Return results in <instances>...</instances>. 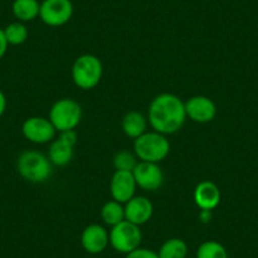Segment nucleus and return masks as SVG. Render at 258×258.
Segmentation results:
<instances>
[{
    "label": "nucleus",
    "mask_w": 258,
    "mask_h": 258,
    "mask_svg": "<svg viewBox=\"0 0 258 258\" xmlns=\"http://www.w3.org/2000/svg\"><path fill=\"white\" fill-rule=\"evenodd\" d=\"M186 118L185 103L175 94H160L150 104L148 120L153 131L161 135L167 136L178 132Z\"/></svg>",
    "instance_id": "f257e3e1"
},
{
    "label": "nucleus",
    "mask_w": 258,
    "mask_h": 258,
    "mask_svg": "<svg viewBox=\"0 0 258 258\" xmlns=\"http://www.w3.org/2000/svg\"><path fill=\"white\" fill-rule=\"evenodd\" d=\"M18 172L24 180L33 183L46 182L52 173V163L46 155L38 151H26L17 162Z\"/></svg>",
    "instance_id": "f03ea898"
},
{
    "label": "nucleus",
    "mask_w": 258,
    "mask_h": 258,
    "mask_svg": "<svg viewBox=\"0 0 258 258\" xmlns=\"http://www.w3.org/2000/svg\"><path fill=\"white\" fill-rule=\"evenodd\" d=\"M135 153L143 162L158 163L170 153V142L165 135L152 131L135 140Z\"/></svg>",
    "instance_id": "7ed1b4c3"
},
{
    "label": "nucleus",
    "mask_w": 258,
    "mask_h": 258,
    "mask_svg": "<svg viewBox=\"0 0 258 258\" xmlns=\"http://www.w3.org/2000/svg\"><path fill=\"white\" fill-rule=\"evenodd\" d=\"M73 80L83 90L94 89L103 76V63L96 56L90 53L81 54L73 64Z\"/></svg>",
    "instance_id": "20e7f679"
},
{
    "label": "nucleus",
    "mask_w": 258,
    "mask_h": 258,
    "mask_svg": "<svg viewBox=\"0 0 258 258\" xmlns=\"http://www.w3.org/2000/svg\"><path fill=\"white\" fill-rule=\"evenodd\" d=\"M83 118V109L76 100L63 98L57 100L49 110V120L57 132L75 129Z\"/></svg>",
    "instance_id": "39448f33"
},
{
    "label": "nucleus",
    "mask_w": 258,
    "mask_h": 258,
    "mask_svg": "<svg viewBox=\"0 0 258 258\" xmlns=\"http://www.w3.org/2000/svg\"><path fill=\"white\" fill-rule=\"evenodd\" d=\"M142 232L140 225H136L128 220H123L119 224L111 227L109 232V244L119 253L128 254L132 250L141 247Z\"/></svg>",
    "instance_id": "423d86ee"
},
{
    "label": "nucleus",
    "mask_w": 258,
    "mask_h": 258,
    "mask_svg": "<svg viewBox=\"0 0 258 258\" xmlns=\"http://www.w3.org/2000/svg\"><path fill=\"white\" fill-rule=\"evenodd\" d=\"M74 14L71 0H43L39 9V18L49 27H61L70 22Z\"/></svg>",
    "instance_id": "0eeeda50"
},
{
    "label": "nucleus",
    "mask_w": 258,
    "mask_h": 258,
    "mask_svg": "<svg viewBox=\"0 0 258 258\" xmlns=\"http://www.w3.org/2000/svg\"><path fill=\"white\" fill-rule=\"evenodd\" d=\"M23 136L32 143L44 145L49 143L56 137V128L51 120L43 116H31L26 119L22 125Z\"/></svg>",
    "instance_id": "6e6552de"
},
{
    "label": "nucleus",
    "mask_w": 258,
    "mask_h": 258,
    "mask_svg": "<svg viewBox=\"0 0 258 258\" xmlns=\"http://www.w3.org/2000/svg\"><path fill=\"white\" fill-rule=\"evenodd\" d=\"M137 186L146 191H156L162 186L165 175L158 163L140 161L132 171Z\"/></svg>",
    "instance_id": "1a4fd4ad"
},
{
    "label": "nucleus",
    "mask_w": 258,
    "mask_h": 258,
    "mask_svg": "<svg viewBox=\"0 0 258 258\" xmlns=\"http://www.w3.org/2000/svg\"><path fill=\"white\" fill-rule=\"evenodd\" d=\"M137 182L131 171H115L110 180V194L113 200L125 204L136 197Z\"/></svg>",
    "instance_id": "9d476101"
},
{
    "label": "nucleus",
    "mask_w": 258,
    "mask_h": 258,
    "mask_svg": "<svg viewBox=\"0 0 258 258\" xmlns=\"http://www.w3.org/2000/svg\"><path fill=\"white\" fill-rule=\"evenodd\" d=\"M186 116L197 123H209L217 115V106L210 98L195 95L185 103Z\"/></svg>",
    "instance_id": "9b49d317"
},
{
    "label": "nucleus",
    "mask_w": 258,
    "mask_h": 258,
    "mask_svg": "<svg viewBox=\"0 0 258 258\" xmlns=\"http://www.w3.org/2000/svg\"><path fill=\"white\" fill-rule=\"evenodd\" d=\"M81 245L90 254H99L109 245V232L100 224H90L83 230Z\"/></svg>",
    "instance_id": "f8f14e48"
},
{
    "label": "nucleus",
    "mask_w": 258,
    "mask_h": 258,
    "mask_svg": "<svg viewBox=\"0 0 258 258\" xmlns=\"http://www.w3.org/2000/svg\"><path fill=\"white\" fill-rule=\"evenodd\" d=\"M125 220L136 225H143L150 222L153 215V205L146 197H133L124 207Z\"/></svg>",
    "instance_id": "ddd939ff"
},
{
    "label": "nucleus",
    "mask_w": 258,
    "mask_h": 258,
    "mask_svg": "<svg viewBox=\"0 0 258 258\" xmlns=\"http://www.w3.org/2000/svg\"><path fill=\"white\" fill-rule=\"evenodd\" d=\"M220 199H222V194H220L219 187L212 181H202L198 183L194 191L195 204L202 210L212 212L220 204Z\"/></svg>",
    "instance_id": "4468645a"
},
{
    "label": "nucleus",
    "mask_w": 258,
    "mask_h": 258,
    "mask_svg": "<svg viewBox=\"0 0 258 258\" xmlns=\"http://www.w3.org/2000/svg\"><path fill=\"white\" fill-rule=\"evenodd\" d=\"M121 129L129 138H138L147 132V118L140 111H129L121 120Z\"/></svg>",
    "instance_id": "2eb2a0df"
},
{
    "label": "nucleus",
    "mask_w": 258,
    "mask_h": 258,
    "mask_svg": "<svg viewBox=\"0 0 258 258\" xmlns=\"http://www.w3.org/2000/svg\"><path fill=\"white\" fill-rule=\"evenodd\" d=\"M39 9L41 3L38 0H14L12 6L13 16L22 23L34 21L39 17Z\"/></svg>",
    "instance_id": "dca6fc26"
},
{
    "label": "nucleus",
    "mask_w": 258,
    "mask_h": 258,
    "mask_svg": "<svg viewBox=\"0 0 258 258\" xmlns=\"http://www.w3.org/2000/svg\"><path fill=\"white\" fill-rule=\"evenodd\" d=\"M74 157V147L66 145L62 142L59 138L53 140L51 142L48 150V158L51 161L52 165L58 166V167H63V166L69 165Z\"/></svg>",
    "instance_id": "f3484780"
},
{
    "label": "nucleus",
    "mask_w": 258,
    "mask_h": 258,
    "mask_svg": "<svg viewBox=\"0 0 258 258\" xmlns=\"http://www.w3.org/2000/svg\"><path fill=\"white\" fill-rule=\"evenodd\" d=\"M187 250L185 240L180 238H170L161 245L157 253L160 258H186Z\"/></svg>",
    "instance_id": "a211bd4d"
},
{
    "label": "nucleus",
    "mask_w": 258,
    "mask_h": 258,
    "mask_svg": "<svg viewBox=\"0 0 258 258\" xmlns=\"http://www.w3.org/2000/svg\"><path fill=\"white\" fill-rule=\"evenodd\" d=\"M101 219L109 227H114V225L125 220L123 204L115 202V200H110V202L105 203L101 208Z\"/></svg>",
    "instance_id": "6ab92c4d"
},
{
    "label": "nucleus",
    "mask_w": 258,
    "mask_h": 258,
    "mask_svg": "<svg viewBox=\"0 0 258 258\" xmlns=\"http://www.w3.org/2000/svg\"><path fill=\"white\" fill-rule=\"evenodd\" d=\"M4 34L9 44L19 46V44H23L28 38V29L22 22H13L4 28Z\"/></svg>",
    "instance_id": "aec40b11"
},
{
    "label": "nucleus",
    "mask_w": 258,
    "mask_h": 258,
    "mask_svg": "<svg viewBox=\"0 0 258 258\" xmlns=\"http://www.w3.org/2000/svg\"><path fill=\"white\" fill-rule=\"evenodd\" d=\"M197 258H228V252L222 243L207 240L198 248Z\"/></svg>",
    "instance_id": "412c9836"
},
{
    "label": "nucleus",
    "mask_w": 258,
    "mask_h": 258,
    "mask_svg": "<svg viewBox=\"0 0 258 258\" xmlns=\"http://www.w3.org/2000/svg\"><path fill=\"white\" fill-rule=\"evenodd\" d=\"M138 162L140 161H138L136 153L125 150L119 151L113 158V165L115 167V171H131L132 172Z\"/></svg>",
    "instance_id": "4be33fe9"
},
{
    "label": "nucleus",
    "mask_w": 258,
    "mask_h": 258,
    "mask_svg": "<svg viewBox=\"0 0 258 258\" xmlns=\"http://www.w3.org/2000/svg\"><path fill=\"white\" fill-rule=\"evenodd\" d=\"M125 258H160L158 253L148 248H137L131 253L125 254Z\"/></svg>",
    "instance_id": "5701e85b"
},
{
    "label": "nucleus",
    "mask_w": 258,
    "mask_h": 258,
    "mask_svg": "<svg viewBox=\"0 0 258 258\" xmlns=\"http://www.w3.org/2000/svg\"><path fill=\"white\" fill-rule=\"evenodd\" d=\"M58 138L66 145L71 146V147H75L76 143H78V133H76L75 129H69V131L59 132Z\"/></svg>",
    "instance_id": "b1692460"
},
{
    "label": "nucleus",
    "mask_w": 258,
    "mask_h": 258,
    "mask_svg": "<svg viewBox=\"0 0 258 258\" xmlns=\"http://www.w3.org/2000/svg\"><path fill=\"white\" fill-rule=\"evenodd\" d=\"M8 41L6 38V34H4V29H0V59L6 56L7 51H8Z\"/></svg>",
    "instance_id": "393cba45"
},
{
    "label": "nucleus",
    "mask_w": 258,
    "mask_h": 258,
    "mask_svg": "<svg viewBox=\"0 0 258 258\" xmlns=\"http://www.w3.org/2000/svg\"><path fill=\"white\" fill-rule=\"evenodd\" d=\"M6 109H7V98L6 95H4L3 91L0 90V116L3 115Z\"/></svg>",
    "instance_id": "a878e982"
}]
</instances>
